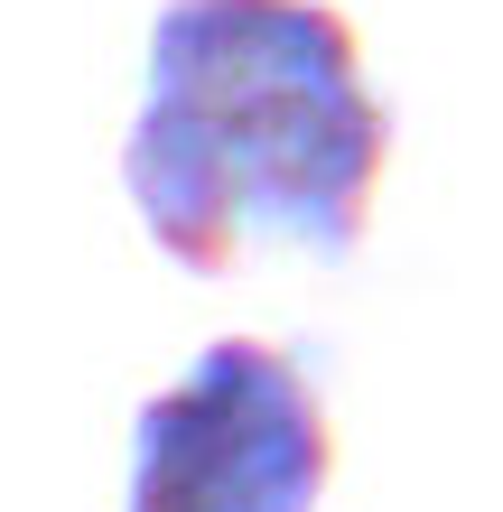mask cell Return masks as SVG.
<instances>
[{"mask_svg":"<svg viewBox=\"0 0 503 512\" xmlns=\"http://www.w3.org/2000/svg\"><path fill=\"white\" fill-rule=\"evenodd\" d=\"M327 466V401L299 354L215 336L159 401H140L122 512H317Z\"/></svg>","mask_w":503,"mask_h":512,"instance_id":"7a4b0ae2","label":"cell"},{"mask_svg":"<svg viewBox=\"0 0 503 512\" xmlns=\"http://www.w3.org/2000/svg\"><path fill=\"white\" fill-rule=\"evenodd\" d=\"M392 112L327 0H168L122 187L150 243L224 280L243 252L345 261L373 224Z\"/></svg>","mask_w":503,"mask_h":512,"instance_id":"6da1fadb","label":"cell"}]
</instances>
